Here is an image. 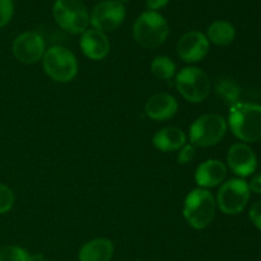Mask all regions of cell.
<instances>
[{"instance_id":"12","label":"cell","mask_w":261,"mask_h":261,"mask_svg":"<svg viewBox=\"0 0 261 261\" xmlns=\"http://www.w3.org/2000/svg\"><path fill=\"white\" fill-rule=\"evenodd\" d=\"M227 163L234 175L247 177L256 171L257 158L249 145L245 143H236L229 148Z\"/></svg>"},{"instance_id":"16","label":"cell","mask_w":261,"mask_h":261,"mask_svg":"<svg viewBox=\"0 0 261 261\" xmlns=\"http://www.w3.org/2000/svg\"><path fill=\"white\" fill-rule=\"evenodd\" d=\"M115 246L109 239H94L86 242L78 252L79 261H111Z\"/></svg>"},{"instance_id":"6","label":"cell","mask_w":261,"mask_h":261,"mask_svg":"<svg viewBox=\"0 0 261 261\" xmlns=\"http://www.w3.org/2000/svg\"><path fill=\"white\" fill-rule=\"evenodd\" d=\"M227 133V121L218 114H205L198 117L191 124L190 137L191 144L195 147L208 148L218 144Z\"/></svg>"},{"instance_id":"8","label":"cell","mask_w":261,"mask_h":261,"mask_svg":"<svg viewBox=\"0 0 261 261\" xmlns=\"http://www.w3.org/2000/svg\"><path fill=\"white\" fill-rule=\"evenodd\" d=\"M249 184L244 178H232L224 182L217 195V205L222 213L236 216L246 208L250 200Z\"/></svg>"},{"instance_id":"14","label":"cell","mask_w":261,"mask_h":261,"mask_svg":"<svg viewBox=\"0 0 261 261\" xmlns=\"http://www.w3.org/2000/svg\"><path fill=\"white\" fill-rule=\"evenodd\" d=\"M178 110V102L168 93H157L150 97L144 107L145 115L154 121L172 119Z\"/></svg>"},{"instance_id":"20","label":"cell","mask_w":261,"mask_h":261,"mask_svg":"<svg viewBox=\"0 0 261 261\" xmlns=\"http://www.w3.org/2000/svg\"><path fill=\"white\" fill-rule=\"evenodd\" d=\"M216 92L229 106H233V105H236L239 102L240 88L231 79H221L218 82V84H217Z\"/></svg>"},{"instance_id":"13","label":"cell","mask_w":261,"mask_h":261,"mask_svg":"<svg viewBox=\"0 0 261 261\" xmlns=\"http://www.w3.org/2000/svg\"><path fill=\"white\" fill-rule=\"evenodd\" d=\"M79 45L84 55L94 61L103 60L110 54V47H111L106 33L94 30V28L87 30L82 33Z\"/></svg>"},{"instance_id":"2","label":"cell","mask_w":261,"mask_h":261,"mask_svg":"<svg viewBox=\"0 0 261 261\" xmlns=\"http://www.w3.org/2000/svg\"><path fill=\"white\" fill-rule=\"evenodd\" d=\"M170 35V25L158 12L148 10L140 14L133 27L134 40L140 47L157 48L162 46Z\"/></svg>"},{"instance_id":"23","label":"cell","mask_w":261,"mask_h":261,"mask_svg":"<svg viewBox=\"0 0 261 261\" xmlns=\"http://www.w3.org/2000/svg\"><path fill=\"white\" fill-rule=\"evenodd\" d=\"M14 13V5L12 0H0V28L10 22Z\"/></svg>"},{"instance_id":"19","label":"cell","mask_w":261,"mask_h":261,"mask_svg":"<svg viewBox=\"0 0 261 261\" xmlns=\"http://www.w3.org/2000/svg\"><path fill=\"white\" fill-rule=\"evenodd\" d=\"M150 71L153 75L162 81H170L176 73V64L168 56H157L150 63Z\"/></svg>"},{"instance_id":"27","label":"cell","mask_w":261,"mask_h":261,"mask_svg":"<svg viewBox=\"0 0 261 261\" xmlns=\"http://www.w3.org/2000/svg\"><path fill=\"white\" fill-rule=\"evenodd\" d=\"M250 191L256 194H261V173L256 175L255 177H252V180L249 184Z\"/></svg>"},{"instance_id":"10","label":"cell","mask_w":261,"mask_h":261,"mask_svg":"<svg viewBox=\"0 0 261 261\" xmlns=\"http://www.w3.org/2000/svg\"><path fill=\"white\" fill-rule=\"evenodd\" d=\"M13 55L19 63L36 64L46 53L45 40L37 32H24L13 42Z\"/></svg>"},{"instance_id":"7","label":"cell","mask_w":261,"mask_h":261,"mask_svg":"<svg viewBox=\"0 0 261 261\" xmlns=\"http://www.w3.org/2000/svg\"><path fill=\"white\" fill-rule=\"evenodd\" d=\"M178 93L191 103H200L211 93V79L200 68L189 66L176 75Z\"/></svg>"},{"instance_id":"26","label":"cell","mask_w":261,"mask_h":261,"mask_svg":"<svg viewBox=\"0 0 261 261\" xmlns=\"http://www.w3.org/2000/svg\"><path fill=\"white\" fill-rule=\"evenodd\" d=\"M147 2V7L149 8V10H153V12H157L158 9H162L166 5L168 4L170 0H145Z\"/></svg>"},{"instance_id":"3","label":"cell","mask_w":261,"mask_h":261,"mask_svg":"<svg viewBox=\"0 0 261 261\" xmlns=\"http://www.w3.org/2000/svg\"><path fill=\"white\" fill-rule=\"evenodd\" d=\"M216 209V199L211 191L198 188L188 194L182 213L189 226L194 229H204L213 222Z\"/></svg>"},{"instance_id":"28","label":"cell","mask_w":261,"mask_h":261,"mask_svg":"<svg viewBox=\"0 0 261 261\" xmlns=\"http://www.w3.org/2000/svg\"><path fill=\"white\" fill-rule=\"evenodd\" d=\"M116 2L121 3V4H125V3H127V2H129V0H116Z\"/></svg>"},{"instance_id":"1","label":"cell","mask_w":261,"mask_h":261,"mask_svg":"<svg viewBox=\"0 0 261 261\" xmlns=\"http://www.w3.org/2000/svg\"><path fill=\"white\" fill-rule=\"evenodd\" d=\"M228 125L237 139L246 143L261 140V105L237 102L231 106Z\"/></svg>"},{"instance_id":"9","label":"cell","mask_w":261,"mask_h":261,"mask_svg":"<svg viewBox=\"0 0 261 261\" xmlns=\"http://www.w3.org/2000/svg\"><path fill=\"white\" fill-rule=\"evenodd\" d=\"M126 17L125 5L116 0H102L92 9L89 23L94 30L101 32H111L119 28Z\"/></svg>"},{"instance_id":"21","label":"cell","mask_w":261,"mask_h":261,"mask_svg":"<svg viewBox=\"0 0 261 261\" xmlns=\"http://www.w3.org/2000/svg\"><path fill=\"white\" fill-rule=\"evenodd\" d=\"M33 255L19 246H5L0 249V261H32Z\"/></svg>"},{"instance_id":"18","label":"cell","mask_w":261,"mask_h":261,"mask_svg":"<svg viewBox=\"0 0 261 261\" xmlns=\"http://www.w3.org/2000/svg\"><path fill=\"white\" fill-rule=\"evenodd\" d=\"M205 36L209 42L214 45L227 46L233 42L236 38V30L227 20H216L209 25Z\"/></svg>"},{"instance_id":"4","label":"cell","mask_w":261,"mask_h":261,"mask_svg":"<svg viewBox=\"0 0 261 261\" xmlns=\"http://www.w3.org/2000/svg\"><path fill=\"white\" fill-rule=\"evenodd\" d=\"M42 66L48 78L58 83H69L78 74L75 55L64 46H53L46 50L42 58Z\"/></svg>"},{"instance_id":"24","label":"cell","mask_w":261,"mask_h":261,"mask_svg":"<svg viewBox=\"0 0 261 261\" xmlns=\"http://www.w3.org/2000/svg\"><path fill=\"white\" fill-rule=\"evenodd\" d=\"M196 153V147L193 144H185L180 149L177 155V161L181 165H186V163L190 162L194 157H195Z\"/></svg>"},{"instance_id":"22","label":"cell","mask_w":261,"mask_h":261,"mask_svg":"<svg viewBox=\"0 0 261 261\" xmlns=\"http://www.w3.org/2000/svg\"><path fill=\"white\" fill-rule=\"evenodd\" d=\"M14 205V193L4 184H0V214H5Z\"/></svg>"},{"instance_id":"11","label":"cell","mask_w":261,"mask_h":261,"mask_svg":"<svg viewBox=\"0 0 261 261\" xmlns=\"http://www.w3.org/2000/svg\"><path fill=\"white\" fill-rule=\"evenodd\" d=\"M211 42L206 36L199 31L186 32L177 42V55L185 63H198L209 53Z\"/></svg>"},{"instance_id":"25","label":"cell","mask_w":261,"mask_h":261,"mask_svg":"<svg viewBox=\"0 0 261 261\" xmlns=\"http://www.w3.org/2000/svg\"><path fill=\"white\" fill-rule=\"evenodd\" d=\"M249 217L250 221L252 222V224L261 231V200L256 201V203L250 208Z\"/></svg>"},{"instance_id":"5","label":"cell","mask_w":261,"mask_h":261,"mask_svg":"<svg viewBox=\"0 0 261 261\" xmlns=\"http://www.w3.org/2000/svg\"><path fill=\"white\" fill-rule=\"evenodd\" d=\"M53 15L59 27L73 35L88 30L89 13L81 0H56Z\"/></svg>"},{"instance_id":"17","label":"cell","mask_w":261,"mask_h":261,"mask_svg":"<svg viewBox=\"0 0 261 261\" xmlns=\"http://www.w3.org/2000/svg\"><path fill=\"white\" fill-rule=\"evenodd\" d=\"M186 139L188 138L184 130L175 126H168L155 133L153 137V145L161 152H176L186 144Z\"/></svg>"},{"instance_id":"15","label":"cell","mask_w":261,"mask_h":261,"mask_svg":"<svg viewBox=\"0 0 261 261\" xmlns=\"http://www.w3.org/2000/svg\"><path fill=\"white\" fill-rule=\"evenodd\" d=\"M227 176V167L218 160H208L200 163L195 171V181L200 189H211L221 185Z\"/></svg>"}]
</instances>
